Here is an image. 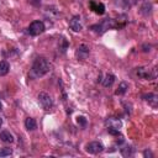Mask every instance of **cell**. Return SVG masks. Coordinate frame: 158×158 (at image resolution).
I'll use <instances>...</instances> for the list:
<instances>
[{"mask_svg":"<svg viewBox=\"0 0 158 158\" xmlns=\"http://www.w3.org/2000/svg\"><path fill=\"white\" fill-rule=\"evenodd\" d=\"M51 70V63L44 57H37L32 64L30 77L31 78H41L49 73Z\"/></svg>","mask_w":158,"mask_h":158,"instance_id":"cell-1","label":"cell"},{"mask_svg":"<svg viewBox=\"0 0 158 158\" xmlns=\"http://www.w3.org/2000/svg\"><path fill=\"white\" fill-rule=\"evenodd\" d=\"M115 27H118V23L116 22V20L114 19H104L101 22L99 23H95V25H91L90 26V30L94 31L95 33H99V35H102L104 32H106L107 30L110 28H115Z\"/></svg>","mask_w":158,"mask_h":158,"instance_id":"cell-2","label":"cell"},{"mask_svg":"<svg viewBox=\"0 0 158 158\" xmlns=\"http://www.w3.org/2000/svg\"><path fill=\"white\" fill-rule=\"evenodd\" d=\"M136 74L146 80H152L156 78V70L154 68H149V67H139L136 69Z\"/></svg>","mask_w":158,"mask_h":158,"instance_id":"cell-3","label":"cell"},{"mask_svg":"<svg viewBox=\"0 0 158 158\" xmlns=\"http://www.w3.org/2000/svg\"><path fill=\"white\" fill-rule=\"evenodd\" d=\"M38 102L42 106V109L46 110V111H49L53 107V99L51 98L49 94H47L44 91L38 94Z\"/></svg>","mask_w":158,"mask_h":158,"instance_id":"cell-4","label":"cell"},{"mask_svg":"<svg viewBox=\"0 0 158 158\" xmlns=\"http://www.w3.org/2000/svg\"><path fill=\"white\" fill-rule=\"evenodd\" d=\"M44 30H46L44 23L42 21H40V20H36V21L31 22L30 26H28V28H27V31H28V33L31 36H38V35L43 33Z\"/></svg>","mask_w":158,"mask_h":158,"instance_id":"cell-5","label":"cell"},{"mask_svg":"<svg viewBox=\"0 0 158 158\" xmlns=\"http://www.w3.org/2000/svg\"><path fill=\"white\" fill-rule=\"evenodd\" d=\"M86 152L88 153H91V154H98L100 152L104 151V144L99 141H93V142H89L85 147Z\"/></svg>","mask_w":158,"mask_h":158,"instance_id":"cell-6","label":"cell"},{"mask_svg":"<svg viewBox=\"0 0 158 158\" xmlns=\"http://www.w3.org/2000/svg\"><path fill=\"white\" fill-rule=\"evenodd\" d=\"M69 27H70L74 32L81 31L83 26H81V22H80V16H78V15L73 16V17L70 19V21H69Z\"/></svg>","mask_w":158,"mask_h":158,"instance_id":"cell-7","label":"cell"},{"mask_svg":"<svg viewBox=\"0 0 158 158\" xmlns=\"http://www.w3.org/2000/svg\"><path fill=\"white\" fill-rule=\"evenodd\" d=\"M77 58L80 59V60H84L86 59V57L89 56V47L86 44H80L77 49Z\"/></svg>","mask_w":158,"mask_h":158,"instance_id":"cell-8","label":"cell"},{"mask_svg":"<svg viewBox=\"0 0 158 158\" xmlns=\"http://www.w3.org/2000/svg\"><path fill=\"white\" fill-rule=\"evenodd\" d=\"M89 6L91 7V10L98 14V15H102L105 12V5L102 2H95V1H90L89 2Z\"/></svg>","mask_w":158,"mask_h":158,"instance_id":"cell-9","label":"cell"},{"mask_svg":"<svg viewBox=\"0 0 158 158\" xmlns=\"http://www.w3.org/2000/svg\"><path fill=\"white\" fill-rule=\"evenodd\" d=\"M105 125L107 127H114V128H117L120 130L121 126H122V122L118 120V118H115V117H109L106 121H105Z\"/></svg>","mask_w":158,"mask_h":158,"instance_id":"cell-10","label":"cell"},{"mask_svg":"<svg viewBox=\"0 0 158 158\" xmlns=\"http://www.w3.org/2000/svg\"><path fill=\"white\" fill-rule=\"evenodd\" d=\"M0 141H2L4 143H12L14 142V136L10 131H1L0 132Z\"/></svg>","mask_w":158,"mask_h":158,"instance_id":"cell-11","label":"cell"},{"mask_svg":"<svg viewBox=\"0 0 158 158\" xmlns=\"http://www.w3.org/2000/svg\"><path fill=\"white\" fill-rule=\"evenodd\" d=\"M142 98H143V100H146V101H148L152 106H156L157 105V95L156 94H153V93H149V94H144V95H142Z\"/></svg>","mask_w":158,"mask_h":158,"instance_id":"cell-12","label":"cell"},{"mask_svg":"<svg viewBox=\"0 0 158 158\" xmlns=\"http://www.w3.org/2000/svg\"><path fill=\"white\" fill-rule=\"evenodd\" d=\"M25 127H26L28 131L36 130V128H37V122H36V120L32 118V117H27V118L25 120Z\"/></svg>","mask_w":158,"mask_h":158,"instance_id":"cell-13","label":"cell"},{"mask_svg":"<svg viewBox=\"0 0 158 158\" xmlns=\"http://www.w3.org/2000/svg\"><path fill=\"white\" fill-rule=\"evenodd\" d=\"M151 10H152V4L149 2V1H144L143 2V5L141 6V14L142 15H144V16H148L149 14H151Z\"/></svg>","mask_w":158,"mask_h":158,"instance_id":"cell-14","label":"cell"},{"mask_svg":"<svg viewBox=\"0 0 158 158\" xmlns=\"http://www.w3.org/2000/svg\"><path fill=\"white\" fill-rule=\"evenodd\" d=\"M10 70V64L6 60H1L0 62V77H4L9 73Z\"/></svg>","mask_w":158,"mask_h":158,"instance_id":"cell-15","label":"cell"},{"mask_svg":"<svg viewBox=\"0 0 158 158\" xmlns=\"http://www.w3.org/2000/svg\"><path fill=\"white\" fill-rule=\"evenodd\" d=\"M127 89H128V84H127L126 81H121V83L118 84V88L116 89L115 94H116V95H123V94L127 91Z\"/></svg>","mask_w":158,"mask_h":158,"instance_id":"cell-16","label":"cell"},{"mask_svg":"<svg viewBox=\"0 0 158 158\" xmlns=\"http://www.w3.org/2000/svg\"><path fill=\"white\" fill-rule=\"evenodd\" d=\"M114 81H115V75H112V74H106L105 78L102 79V85H104L105 88H107V86H111Z\"/></svg>","mask_w":158,"mask_h":158,"instance_id":"cell-17","label":"cell"},{"mask_svg":"<svg viewBox=\"0 0 158 158\" xmlns=\"http://www.w3.org/2000/svg\"><path fill=\"white\" fill-rule=\"evenodd\" d=\"M112 2L121 9H128L130 7V1L128 0H112Z\"/></svg>","mask_w":158,"mask_h":158,"instance_id":"cell-18","label":"cell"},{"mask_svg":"<svg viewBox=\"0 0 158 158\" xmlns=\"http://www.w3.org/2000/svg\"><path fill=\"white\" fill-rule=\"evenodd\" d=\"M10 154H12V148H9V147L0 148V157H6V156H10Z\"/></svg>","mask_w":158,"mask_h":158,"instance_id":"cell-19","label":"cell"},{"mask_svg":"<svg viewBox=\"0 0 158 158\" xmlns=\"http://www.w3.org/2000/svg\"><path fill=\"white\" fill-rule=\"evenodd\" d=\"M133 153V149L131 147H125V148H121V154L122 156H131Z\"/></svg>","mask_w":158,"mask_h":158,"instance_id":"cell-20","label":"cell"},{"mask_svg":"<svg viewBox=\"0 0 158 158\" xmlns=\"http://www.w3.org/2000/svg\"><path fill=\"white\" fill-rule=\"evenodd\" d=\"M77 122L80 123L81 126H85V125H86V120H85L84 116H78V117H77Z\"/></svg>","mask_w":158,"mask_h":158,"instance_id":"cell-21","label":"cell"},{"mask_svg":"<svg viewBox=\"0 0 158 158\" xmlns=\"http://www.w3.org/2000/svg\"><path fill=\"white\" fill-rule=\"evenodd\" d=\"M107 132L110 135H120V131L117 128H114V127H107Z\"/></svg>","mask_w":158,"mask_h":158,"instance_id":"cell-22","label":"cell"},{"mask_svg":"<svg viewBox=\"0 0 158 158\" xmlns=\"http://www.w3.org/2000/svg\"><path fill=\"white\" fill-rule=\"evenodd\" d=\"M1 126H2V118H0V128H1Z\"/></svg>","mask_w":158,"mask_h":158,"instance_id":"cell-23","label":"cell"},{"mask_svg":"<svg viewBox=\"0 0 158 158\" xmlns=\"http://www.w3.org/2000/svg\"><path fill=\"white\" fill-rule=\"evenodd\" d=\"M1 107H2V105H1V102H0V110H1Z\"/></svg>","mask_w":158,"mask_h":158,"instance_id":"cell-24","label":"cell"}]
</instances>
